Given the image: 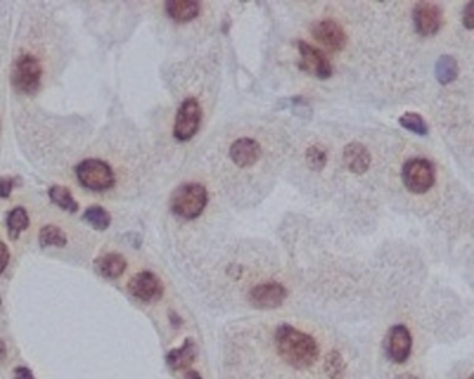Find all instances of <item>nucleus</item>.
<instances>
[{"label": "nucleus", "mask_w": 474, "mask_h": 379, "mask_svg": "<svg viewBox=\"0 0 474 379\" xmlns=\"http://www.w3.org/2000/svg\"><path fill=\"white\" fill-rule=\"evenodd\" d=\"M399 124L402 128L414 132L418 136H425L428 133V126L425 120L415 112H408L399 117Z\"/></svg>", "instance_id": "nucleus-24"}, {"label": "nucleus", "mask_w": 474, "mask_h": 379, "mask_svg": "<svg viewBox=\"0 0 474 379\" xmlns=\"http://www.w3.org/2000/svg\"><path fill=\"white\" fill-rule=\"evenodd\" d=\"M459 65L454 56L444 55L435 63V78L441 85H448L458 78Z\"/></svg>", "instance_id": "nucleus-19"}, {"label": "nucleus", "mask_w": 474, "mask_h": 379, "mask_svg": "<svg viewBox=\"0 0 474 379\" xmlns=\"http://www.w3.org/2000/svg\"><path fill=\"white\" fill-rule=\"evenodd\" d=\"M42 65L31 55L20 56L11 69L13 88L24 95H35L41 88Z\"/></svg>", "instance_id": "nucleus-4"}, {"label": "nucleus", "mask_w": 474, "mask_h": 379, "mask_svg": "<svg viewBox=\"0 0 474 379\" xmlns=\"http://www.w3.org/2000/svg\"><path fill=\"white\" fill-rule=\"evenodd\" d=\"M14 187H15V180L14 178H8V177L0 178V197L1 199L8 197Z\"/></svg>", "instance_id": "nucleus-27"}, {"label": "nucleus", "mask_w": 474, "mask_h": 379, "mask_svg": "<svg viewBox=\"0 0 474 379\" xmlns=\"http://www.w3.org/2000/svg\"><path fill=\"white\" fill-rule=\"evenodd\" d=\"M8 261H10L8 248L6 246V244L0 241V274L6 270V267L8 265Z\"/></svg>", "instance_id": "nucleus-28"}, {"label": "nucleus", "mask_w": 474, "mask_h": 379, "mask_svg": "<svg viewBox=\"0 0 474 379\" xmlns=\"http://www.w3.org/2000/svg\"><path fill=\"white\" fill-rule=\"evenodd\" d=\"M262 156V146L250 138H239L230 147V159L239 168L255 166Z\"/></svg>", "instance_id": "nucleus-13"}, {"label": "nucleus", "mask_w": 474, "mask_h": 379, "mask_svg": "<svg viewBox=\"0 0 474 379\" xmlns=\"http://www.w3.org/2000/svg\"><path fill=\"white\" fill-rule=\"evenodd\" d=\"M6 224H7L8 238L11 241H17L20 238V234L30 227V217H28L27 210L24 207L13 208L7 215Z\"/></svg>", "instance_id": "nucleus-18"}, {"label": "nucleus", "mask_w": 474, "mask_h": 379, "mask_svg": "<svg viewBox=\"0 0 474 379\" xmlns=\"http://www.w3.org/2000/svg\"><path fill=\"white\" fill-rule=\"evenodd\" d=\"M276 346L280 357L297 370L312 367L320 353L317 342L310 335L288 324H283L277 328Z\"/></svg>", "instance_id": "nucleus-1"}, {"label": "nucleus", "mask_w": 474, "mask_h": 379, "mask_svg": "<svg viewBox=\"0 0 474 379\" xmlns=\"http://www.w3.org/2000/svg\"><path fill=\"white\" fill-rule=\"evenodd\" d=\"M344 161L351 173L356 175L364 174L371 164V154L367 147L359 142L348 143L344 149Z\"/></svg>", "instance_id": "nucleus-14"}, {"label": "nucleus", "mask_w": 474, "mask_h": 379, "mask_svg": "<svg viewBox=\"0 0 474 379\" xmlns=\"http://www.w3.org/2000/svg\"><path fill=\"white\" fill-rule=\"evenodd\" d=\"M6 356H7V349H6L4 342L0 339V363L6 360Z\"/></svg>", "instance_id": "nucleus-30"}, {"label": "nucleus", "mask_w": 474, "mask_h": 379, "mask_svg": "<svg viewBox=\"0 0 474 379\" xmlns=\"http://www.w3.org/2000/svg\"><path fill=\"white\" fill-rule=\"evenodd\" d=\"M39 245L41 248H64L67 245L65 234L56 225H46L39 232Z\"/></svg>", "instance_id": "nucleus-21"}, {"label": "nucleus", "mask_w": 474, "mask_h": 379, "mask_svg": "<svg viewBox=\"0 0 474 379\" xmlns=\"http://www.w3.org/2000/svg\"><path fill=\"white\" fill-rule=\"evenodd\" d=\"M198 357V346L192 338L184 340L182 346L173 349L167 353V364L170 368L181 371L189 368Z\"/></svg>", "instance_id": "nucleus-15"}, {"label": "nucleus", "mask_w": 474, "mask_h": 379, "mask_svg": "<svg viewBox=\"0 0 474 379\" xmlns=\"http://www.w3.org/2000/svg\"><path fill=\"white\" fill-rule=\"evenodd\" d=\"M49 197H51V200L56 206H59L60 208H63V210H65V211H68L71 214L77 213L78 208H79L78 203L72 197L71 192L67 190V188H64V187H60V185L52 187L49 190Z\"/></svg>", "instance_id": "nucleus-22"}, {"label": "nucleus", "mask_w": 474, "mask_h": 379, "mask_svg": "<svg viewBox=\"0 0 474 379\" xmlns=\"http://www.w3.org/2000/svg\"><path fill=\"white\" fill-rule=\"evenodd\" d=\"M412 335L405 325H395L388 332L387 353L394 363H405L412 352Z\"/></svg>", "instance_id": "nucleus-12"}, {"label": "nucleus", "mask_w": 474, "mask_h": 379, "mask_svg": "<svg viewBox=\"0 0 474 379\" xmlns=\"http://www.w3.org/2000/svg\"><path fill=\"white\" fill-rule=\"evenodd\" d=\"M288 296V291L284 285L278 282H266L256 285L250 289L248 299L249 303L259 310H273L286 302Z\"/></svg>", "instance_id": "nucleus-8"}, {"label": "nucleus", "mask_w": 474, "mask_h": 379, "mask_svg": "<svg viewBox=\"0 0 474 379\" xmlns=\"http://www.w3.org/2000/svg\"><path fill=\"white\" fill-rule=\"evenodd\" d=\"M84 220L96 231H106L112 224L110 213L101 206H91L84 213Z\"/></svg>", "instance_id": "nucleus-20"}, {"label": "nucleus", "mask_w": 474, "mask_h": 379, "mask_svg": "<svg viewBox=\"0 0 474 379\" xmlns=\"http://www.w3.org/2000/svg\"><path fill=\"white\" fill-rule=\"evenodd\" d=\"M166 11L176 22H189L199 15L200 4L193 0H170L166 3Z\"/></svg>", "instance_id": "nucleus-17"}, {"label": "nucleus", "mask_w": 474, "mask_h": 379, "mask_svg": "<svg viewBox=\"0 0 474 379\" xmlns=\"http://www.w3.org/2000/svg\"><path fill=\"white\" fill-rule=\"evenodd\" d=\"M207 200V190L202 184L188 182L182 184L173 192L170 208L176 215L184 220H195L206 208Z\"/></svg>", "instance_id": "nucleus-2"}, {"label": "nucleus", "mask_w": 474, "mask_h": 379, "mask_svg": "<svg viewBox=\"0 0 474 379\" xmlns=\"http://www.w3.org/2000/svg\"><path fill=\"white\" fill-rule=\"evenodd\" d=\"M405 188L414 194H424L435 184V167L424 157H414L402 167Z\"/></svg>", "instance_id": "nucleus-5"}, {"label": "nucleus", "mask_w": 474, "mask_h": 379, "mask_svg": "<svg viewBox=\"0 0 474 379\" xmlns=\"http://www.w3.org/2000/svg\"><path fill=\"white\" fill-rule=\"evenodd\" d=\"M188 379H202V377L199 375V373H196V371H191V373L188 374Z\"/></svg>", "instance_id": "nucleus-31"}, {"label": "nucleus", "mask_w": 474, "mask_h": 379, "mask_svg": "<svg viewBox=\"0 0 474 379\" xmlns=\"http://www.w3.org/2000/svg\"><path fill=\"white\" fill-rule=\"evenodd\" d=\"M416 32L421 36H434L442 27V8L431 1H418L414 8Z\"/></svg>", "instance_id": "nucleus-10"}, {"label": "nucleus", "mask_w": 474, "mask_h": 379, "mask_svg": "<svg viewBox=\"0 0 474 379\" xmlns=\"http://www.w3.org/2000/svg\"><path fill=\"white\" fill-rule=\"evenodd\" d=\"M463 25L468 29H473L474 28V3L470 1L468 3V6L463 8V17H462Z\"/></svg>", "instance_id": "nucleus-26"}, {"label": "nucleus", "mask_w": 474, "mask_h": 379, "mask_svg": "<svg viewBox=\"0 0 474 379\" xmlns=\"http://www.w3.org/2000/svg\"><path fill=\"white\" fill-rule=\"evenodd\" d=\"M297 51L300 53V62H299V68L314 75L319 79H328L333 75V65L324 52L320 49L303 42L297 41Z\"/></svg>", "instance_id": "nucleus-9"}, {"label": "nucleus", "mask_w": 474, "mask_h": 379, "mask_svg": "<svg viewBox=\"0 0 474 379\" xmlns=\"http://www.w3.org/2000/svg\"><path fill=\"white\" fill-rule=\"evenodd\" d=\"M95 268L102 277L108 279H117L127 268V260L119 253H108L96 258Z\"/></svg>", "instance_id": "nucleus-16"}, {"label": "nucleus", "mask_w": 474, "mask_h": 379, "mask_svg": "<svg viewBox=\"0 0 474 379\" xmlns=\"http://www.w3.org/2000/svg\"><path fill=\"white\" fill-rule=\"evenodd\" d=\"M200 121H202V109L199 102L195 98L185 99L178 109L173 131L174 138L181 142L192 139L199 131Z\"/></svg>", "instance_id": "nucleus-6"}, {"label": "nucleus", "mask_w": 474, "mask_h": 379, "mask_svg": "<svg viewBox=\"0 0 474 379\" xmlns=\"http://www.w3.org/2000/svg\"><path fill=\"white\" fill-rule=\"evenodd\" d=\"M305 157L307 167L316 173L323 171L327 164V150L319 145H312L310 147H307Z\"/></svg>", "instance_id": "nucleus-23"}, {"label": "nucleus", "mask_w": 474, "mask_h": 379, "mask_svg": "<svg viewBox=\"0 0 474 379\" xmlns=\"http://www.w3.org/2000/svg\"><path fill=\"white\" fill-rule=\"evenodd\" d=\"M79 184L89 190L103 192L110 190L116 184V175L112 167L98 159H87L81 161L75 168Z\"/></svg>", "instance_id": "nucleus-3"}, {"label": "nucleus", "mask_w": 474, "mask_h": 379, "mask_svg": "<svg viewBox=\"0 0 474 379\" xmlns=\"http://www.w3.org/2000/svg\"><path fill=\"white\" fill-rule=\"evenodd\" d=\"M469 379H472V378H469Z\"/></svg>", "instance_id": "nucleus-33"}, {"label": "nucleus", "mask_w": 474, "mask_h": 379, "mask_svg": "<svg viewBox=\"0 0 474 379\" xmlns=\"http://www.w3.org/2000/svg\"><path fill=\"white\" fill-rule=\"evenodd\" d=\"M14 379H35L34 374L31 373V370H28L27 367H17L14 370Z\"/></svg>", "instance_id": "nucleus-29"}, {"label": "nucleus", "mask_w": 474, "mask_h": 379, "mask_svg": "<svg viewBox=\"0 0 474 379\" xmlns=\"http://www.w3.org/2000/svg\"><path fill=\"white\" fill-rule=\"evenodd\" d=\"M313 38L331 52L344 51L348 44V36L344 28L334 20H321L312 25Z\"/></svg>", "instance_id": "nucleus-11"}, {"label": "nucleus", "mask_w": 474, "mask_h": 379, "mask_svg": "<svg viewBox=\"0 0 474 379\" xmlns=\"http://www.w3.org/2000/svg\"><path fill=\"white\" fill-rule=\"evenodd\" d=\"M128 291L135 299L143 303H152L162 299L165 285L155 272L142 271L131 278L128 282Z\"/></svg>", "instance_id": "nucleus-7"}, {"label": "nucleus", "mask_w": 474, "mask_h": 379, "mask_svg": "<svg viewBox=\"0 0 474 379\" xmlns=\"http://www.w3.org/2000/svg\"><path fill=\"white\" fill-rule=\"evenodd\" d=\"M397 379H418L416 378L415 375H411V374H404V375H399Z\"/></svg>", "instance_id": "nucleus-32"}, {"label": "nucleus", "mask_w": 474, "mask_h": 379, "mask_svg": "<svg viewBox=\"0 0 474 379\" xmlns=\"http://www.w3.org/2000/svg\"><path fill=\"white\" fill-rule=\"evenodd\" d=\"M326 373L328 377L333 379L340 378L344 373H345V361L342 359V356L338 352H331L328 353V356L326 357V364H324Z\"/></svg>", "instance_id": "nucleus-25"}]
</instances>
